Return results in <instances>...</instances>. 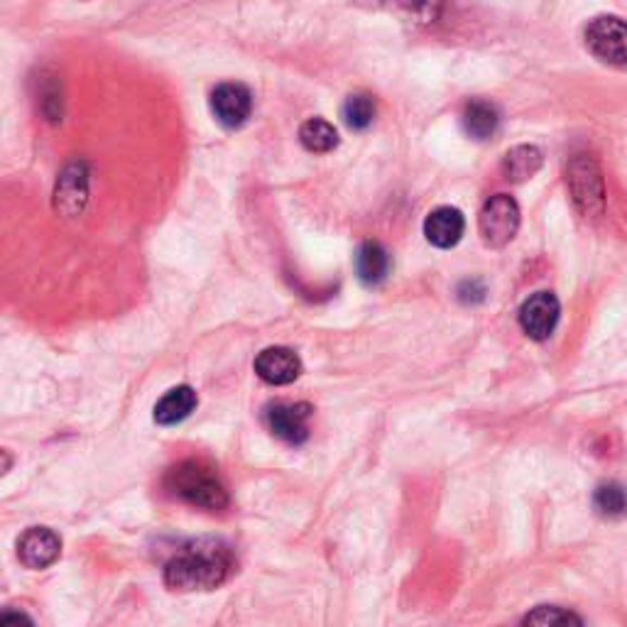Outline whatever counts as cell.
<instances>
[{"instance_id":"ba28073f","label":"cell","mask_w":627,"mask_h":627,"mask_svg":"<svg viewBox=\"0 0 627 627\" xmlns=\"http://www.w3.org/2000/svg\"><path fill=\"white\" fill-rule=\"evenodd\" d=\"M559 314H562L559 299L552 292H537L519 309V326H523L529 339L544 341L554 334Z\"/></svg>"},{"instance_id":"8fae6325","label":"cell","mask_w":627,"mask_h":627,"mask_svg":"<svg viewBox=\"0 0 627 627\" xmlns=\"http://www.w3.org/2000/svg\"><path fill=\"white\" fill-rule=\"evenodd\" d=\"M86 197H89V172H86L84 162H74L57 179L54 206L64 216H76L81 214Z\"/></svg>"},{"instance_id":"2e32d148","label":"cell","mask_w":627,"mask_h":627,"mask_svg":"<svg viewBox=\"0 0 627 627\" xmlns=\"http://www.w3.org/2000/svg\"><path fill=\"white\" fill-rule=\"evenodd\" d=\"M542 167V152L535 145H517L503 160V172L510 181L532 179Z\"/></svg>"},{"instance_id":"4fadbf2b","label":"cell","mask_w":627,"mask_h":627,"mask_svg":"<svg viewBox=\"0 0 627 627\" xmlns=\"http://www.w3.org/2000/svg\"><path fill=\"white\" fill-rule=\"evenodd\" d=\"M197 392L189 385H179L170 392L162 394V400L154 404V422L162 427H172V424L185 422L191 412L197 410Z\"/></svg>"},{"instance_id":"5bb4252c","label":"cell","mask_w":627,"mask_h":627,"mask_svg":"<svg viewBox=\"0 0 627 627\" xmlns=\"http://www.w3.org/2000/svg\"><path fill=\"white\" fill-rule=\"evenodd\" d=\"M355 275L363 285L378 287L390 275V253L375 240H368L355 253Z\"/></svg>"},{"instance_id":"7a4b0ae2","label":"cell","mask_w":627,"mask_h":627,"mask_svg":"<svg viewBox=\"0 0 627 627\" xmlns=\"http://www.w3.org/2000/svg\"><path fill=\"white\" fill-rule=\"evenodd\" d=\"M165 488L172 498L201 510H224L228 505L226 486L221 484L216 471L201 461H181L172 466L165 476Z\"/></svg>"},{"instance_id":"ffe728a7","label":"cell","mask_w":627,"mask_h":627,"mask_svg":"<svg viewBox=\"0 0 627 627\" xmlns=\"http://www.w3.org/2000/svg\"><path fill=\"white\" fill-rule=\"evenodd\" d=\"M593 505L605 517H620L627 513V490L617 484H605L595 490Z\"/></svg>"},{"instance_id":"ac0fdd59","label":"cell","mask_w":627,"mask_h":627,"mask_svg":"<svg viewBox=\"0 0 627 627\" xmlns=\"http://www.w3.org/2000/svg\"><path fill=\"white\" fill-rule=\"evenodd\" d=\"M375 115H378V105H375L373 96L365 91L351 93L343 103V121L351 130H368L375 121Z\"/></svg>"},{"instance_id":"7c38bea8","label":"cell","mask_w":627,"mask_h":627,"mask_svg":"<svg viewBox=\"0 0 627 627\" xmlns=\"http://www.w3.org/2000/svg\"><path fill=\"white\" fill-rule=\"evenodd\" d=\"M463 230H466V218L453 206L434 209L424 221V236L437 248H453L461 240Z\"/></svg>"},{"instance_id":"6da1fadb","label":"cell","mask_w":627,"mask_h":627,"mask_svg":"<svg viewBox=\"0 0 627 627\" xmlns=\"http://www.w3.org/2000/svg\"><path fill=\"white\" fill-rule=\"evenodd\" d=\"M234 572V552L221 539H197L181 547L165 568V584L175 591H211L228 581Z\"/></svg>"},{"instance_id":"d6986e66","label":"cell","mask_w":627,"mask_h":627,"mask_svg":"<svg viewBox=\"0 0 627 627\" xmlns=\"http://www.w3.org/2000/svg\"><path fill=\"white\" fill-rule=\"evenodd\" d=\"M523 627H584L581 617L559 605H539L525 617Z\"/></svg>"},{"instance_id":"9c48e42d","label":"cell","mask_w":627,"mask_h":627,"mask_svg":"<svg viewBox=\"0 0 627 627\" xmlns=\"http://www.w3.org/2000/svg\"><path fill=\"white\" fill-rule=\"evenodd\" d=\"M62 552V539L50 527H30L17 539V559L27 568L52 566Z\"/></svg>"},{"instance_id":"30bf717a","label":"cell","mask_w":627,"mask_h":627,"mask_svg":"<svg viewBox=\"0 0 627 627\" xmlns=\"http://www.w3.org/2000/svg\"><path fill=\"white\" fill-rule=\"evenodd\" d=\"M255 373L267 385H289L302 375V361L292 349L285 346H269L255 359Z\"/></svg>"},{"instance_id":"9a60e30c","label":"cell","mask_w":627,"mask_h":627,"mask_svg":"<svg viewBox=\"0 0 627 627\" xmlns=\"http://www.w3.org/2000/svg\"><path fill=\"white\" fill-rule=\"evenodd\" d=\"M463 130H466L471 138L476 140H488L493 138L498 125H500V113L496 109V103L490 101H471L463 111Z\"/></svg>"},{"instance_id":"8992f818","label":"cell","mask_w":627,"mask_h":627,"mask_svg":"<svg viewBox=\"0 0 627 627\" xmlns=\"http://www.w3.org/2000/svg\"><path fill=\"white\" fill-rule=\"evenodd\" d=\"M312 407L306 402H275L265 407V424L277 439L287 443H304L309 439V419Z\"/></svg>"},{"instance_id":"52a82bcc","label":"cell","mask_w":627,"mask_h":627,"mask_svg":"<svg viewBox=\"0 0 627 627\" xmlns=\"http://www.w3.org/2000/svg\"><path fill=\"white\" fill-rule=\"evenodd\" d=\"M211 113L224 128H240L253 113V93L238 81L218 84L211 91Z\"/></svg>"},{"instance_id":"44dd1931","label":"cell","mask_w":627,"mask_h":627,"mask_svg":"<svg viewBox=\"0 0 627 627\" xmlns=\"http://www.w3.org/2000/svg\"><path fill=\"white\" fill-rule=\"evenodd\" d=\"M0 627H35V623L25 613L8 611L3 617H0Z\"/></svg>"},{"instance_id":"277c9868","label":"cell","mask_w":627,"mask_h":627,"mask_svg":"<svg viewBox=\"0 0 627 627\" xmlns=\"http://www.w3.org/2000/svg\"><path fill=\"white\" fill-rule=\"evenodd\" d=\"M566 181L568 189H572L574 204L586 218H595L603 211V179L601 172H598V165L581 154V158L572 160V165L566 170Z\"/></svg>"},{"instance_id":"3957f363","label":"cell","mask_w":627,"mask_h":627,"mask_svg":"<svg viewBox=\"0 0 627 627\" xmlns=\"http://www.w3.org/2000/svg\"><path fill=\"white\" fill-rule=\"evenodd\" d=\"M478 228L484 243L490 248H505L517 236L519 228V206L513 197L496 195L490 197L478 216Z\"/></svg>"},{"instance_id":"e0dca14e","label":"cell","mask_w":627,"mask_h":627,"mask_svg":"<svg viewBox=\"0 0 627 627\" xmlns=\"http://www.w3.org/2000/svg\"><path fill=\"white\" fill-rule=\"evenodd\" d=\"M299 140H302L309 152L324 154L331 152L336 145H339V133H336L329 121L309 118L306 123H302V128H299Z\"/></svg>"},{"instance_id":"5b68a950","label":"cell","mask_w":627,"mask_h":627,"mask_svg":"<svg viewBox=\"0 0 627 627\" xmlns=\"http://www.w3.org/2000/svg\"><path fill=\"white\" fill-rule=\"evenodd\" d=\"M586 47L605 64H627V23L620 17H595L586 27Z\"/></svg>"}]
</instances>
